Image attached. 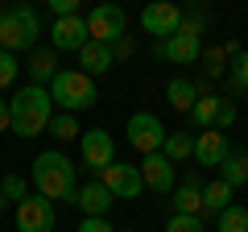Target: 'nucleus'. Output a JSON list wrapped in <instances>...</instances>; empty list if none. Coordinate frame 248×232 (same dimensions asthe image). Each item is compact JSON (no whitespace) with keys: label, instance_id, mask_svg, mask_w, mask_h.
Segmentation results:
<instances>
[{"label":"nucleus","instance_id":"4468645a","mask_svg":"<svg viewBox=\"0 0 248 232\" xmlns=\"http://www.w3.org/2000/svg\"><path fill=\"white\" fill-rule=\"evenodd\" d=\"M228 153H232L228 133H219V129H203V133L195 137V162L199 166H223Z\"/></svg>","mask_w":248,"mask_h":232},{"label":"nucleus","instance_id":"0eeeda50","mask_svg":"<svg viewBox=\"0 0 248 232\" xmlns=\"http://www.w3.org/2000/svg\"><path fill=\"white\" fill-rule=\"evenodd\" d=\"M124 29H128V17H124L120 4H99L87 17V37L99 46H116L124 37Z\"/></svg>","mask_w":248,"mask_h":232},{"label":"nucleus","instance_id":"aec40b11","mask_svg":"<svg viewBox=\"0 0 248 232\" xmlns=\"http://www.w3.org/2000/svg\"><path fill=\"white\" fill-rule=\"evenodd\" d=\"M223 207H232V187H228L223 179H215V182H203V212L219 215Z\"/></svg>","mask_w":248,"mask_h":232},{"label":"nucleus","instance_id":"c85d7f7f","mask_svg":"<svg viewBox=\"0 0 248 232\" xmlns=\"http://www.w3.org/2000/svg\"><path fill=\"white\" fill-rule=\"evenodd\" d=\"M166 232H207L199 215H170L166 220Z\"/></svg>","mask_w":248,"mask_h":232},{"label":"nucleus","instance_id":"f257e3e1","mask_svg":"<svg viewBox=\"0 0 248 232\" xmlns=\"http://www.w3.org/2000/svg\"><path fill=\"white\" fill-rule=\"evenodd\" d=\"M9 116H13V133L17 137H37L50 129L54 120V99H50V87H37V83H29V87H21L17 96L9 99Z\"/></svg>","mask_w":248,"mask_h":232},{"label":"nucleus","instance_id":"a211bd4d","mask_svg":"<svg viewBox=\"0 0 248 232\" xmlns=\"http://www.w3.org/2000/svg\"><path fill=\"white\" fill-rule=\"evenodd\" d=\"M166 99H170V108H174V112L190 116V108L199 104V87H195L190 79H170V83H166Z\"/></svg>","mask_w":248,"mask_h":232},{"label":"nucleus","instance_id":"423d86ee","mask_svg":"<svg viewBox=\"0 0 248 232\" xmlns=\"http://www.w3.org/2000/svg\"><path fill=\"white\" fill-rule=\"evenodd\" d=\"M124 137L141 158H149V153H161V145H166V125L153 112H133L124 125Z\"/></svg>","mask_w":248,"mask_h":232},{"label":"nucleus","instance_id":"9b49d317","mask_svg":"<svg viewBox=\"0 0 248 232\" xmlns=\"http://www.w3.org/2000/svg\"><path fill=\"white\" fill-rule=\"evenodd\" d=\"M17 232H54V203L42 195L17 203Z\"/></svg>","mask_w":248,"mask_h":232},{"label":"nucleus","instance_id":"f3484780","mask_svg":"<svg viewBox=\"0 0 248 232\" xmlns=\"http://www.w3.org/2000/svg\"><path fill=\"white\" fill-rule=\"evenodd\" d=\"M112 46H99V42H87L79 50V66H83V75H91V79H95V75H108L112 71Z\"/></svg>","mask_w":248,"mask_h":232},{"label":"nucleus","instance_id":"ddd939ff","mask_svg":"<svg viewBox=\"0 0 248 232\" xmlns=\"http://www.w3.org/2000/svg\"><path fill=\"white\" fill-rule=\"evenodd\" d=\"M141 179H145L149 191L170 195V191H174V162H170L166 153H149V158H141Z\"/></svg>","mask_w":248,"mask_h":232},{"label":"nucleus","instance_id":"72a5a7b5","mask_svg":"<svg viewBox=\"0 0 248 232\" xmlns=\"http://www.w3.org/2000/svg\"><path fill=\"white\" fill-rule=\"evenodd\" d=\"M128 54H133V37H120L112 46V58H128Z\"/></svg>","mask_w":248,"mask_h":232},{"label":"nucleus","instance_id":"7c9ffc66","mask_svg":"<svg viewBox=\"0 0 248 232\" xmlns=\"http://www.w3.org/2000/svg\"><path fill=\"white\" fill-rule=\"evenodd\" d=\"M232 120H236V104H232V99H223V104H219V116H215V129H219V133H228Z\"/></svg>","mask_w":248,"mask_h":232},{"label":"nucleus","instance_id":"f704fd0d","mask_svg":"<svg viewBox=\"0 0 248 232\" xmlns=\"http://www.w3.org/2000/svg\"><path fill=\"white\" fill-rule=\"evenodd\" d=\"M13 129V116H9V99H0V133Z\"/></svg>","mask_w":248,"mask_h":232},{"label":"nucleus","instance_id":"412c9836","mask_svg":"<svg viewBox=\"0 0 248 232\" xmlns=\"http://www.w3.org/2000/svg\"><path fill=\"white\" fill-rule=\"evenodd\" d=\"M219 179L228 182L232 191L244 187V182H248V153H228V158H223V174H219Z\"/></svg>","mask_w":248,"mask_h":232},{"label":"nucleus","instance_id":"6e6552de","mask_svg":"<svg viewBox=\"0 0 248 232\" xmlns=\"http://www.w3.org/2000/svg\"><path fill=\"white\" fill-rule=\"evenodd\" d=\"M99 182H104L108 191H112V199H137L145 191V179H141V166H128V162H112V166H104L95 174Z\"/></svg>","mask_w":248,"mask_h":232},{"label":"nucleus","instance_id":"5701e85b","mask_svg":"<svg viewBox=\"0 0 248 232\" xmlns=\"http://www.w3.org/2000/svg\"><path fill=\"white\" fill-rule=\"evenodd\" d=\"M54 54H58V50H37V54H33V63H29V75H33L37 87H42V83H50L54 75H58V66H54L58 58H54Z\"/></svg>","mask_w":248,"mask_h":232},{"label":"nucleus","instance_id":"39448f33","mask_svg":"<svg viewBox=\"0 0 248 232\" xmlns=\"http://www.w3.org/2000/svg\"><path fill=\"white\" fill-rule=\"evenodd\" d=\"M157 58L178 66H190L203 58V17H182V29L166 42H157Z\"/></svg>","mask_w":248,"mask_h":232},{"label":"nucleus","instance_id":"b1692460","mask_svg":"<svg viewBox=\"0 0 248 232\" xmlns=\"http://www.w3.org/2000/svg\"><path fill=\"white\" fill-rule=\"evenodd\" d=\"M219 232H248V207L244 203H232L219 212Z\"/></svg>","mask_w":248,"mask_h":232},{"label":"nucleus","instance_id":"393cba45","mask_svg":"<svg viewBox=\"0 0 248 232\" xmlns=\"http://www.w3.org/2000/svg\"><path fill=\"white\" fill-rule=\"evenodd\" d=\"M50 133L58 137V141H75V137H83V129H79V120H75L71 112H58L50 120Z\"/></svg>","mask_w":248,"mask_h":232},{"label":"nucleus","instance_id":"2eb2a0df","mask_svg":"<svg viewBox=\"0 0 248 232\" xmlns=\"http://www.w3.org/2000/svg\"><path fill=\"white\" fill-rule=\"evenodd\" d=\"M174 215H199L203 220V182H199V174H190L182 187H174Z\"/></svg>","mask_w":248,"mask_h":232},{"label":"nucleus","instance_id":"20e7f679","mask_svg":"<svg viewBox=\"0 0 248 232\" xmlns=\"http://www.w3.org/2000/svg\"><path fill=\"white\" fill-rule=\"evenodd\" d=\"M50 99L62 108V112H83V108H91L99 99V91H95V79L91 75H83V71H58L50 79Z\"/></svg>","mask_w":248,"mask_h":232},{"label":"nucleus","instance_id":"2f4dec72","mask_svg":"<svg viewBox=\"0 0 248 232\" xmlns=\"http://www.w3.org/2000/svg\"><path fill=\"white\" fill-rule=\"evenodd\" d=\"M50 13H54V21L58 17H79V0H50Z\"/></svg>","mask_w":248,"mask_h":232},{"label":"nucleus","instance_id":"9d476101","mask_svg":"<svg viewBox=\"0 0 248 232\" xmlns=\"http://www.w3.org/2000/svg\"><path fill=\"white\" fill-rule=\"evenodd\" d=\"M141 25H145V33H153L157 42H166V37H174L178 29H182V9H178V4H149V9L141 13Z\"/></svg>","mask_w":248,"mask_h":232},{"label":"nucleus","instance_id":"c756f323","mask_svg":"<svg viewBox=\"0 0 248 232\" xmlns=\"http://www.w3.org/2000/svg\"><path fill=\"white\" fill-rule=\"evenodd\" d=\"M223 63H228V54H223V46H219V50H207V79L223 75Z\"/></svg>","mask_w":248,"mask_h":232},{"label":"nucleus","instance_id":"c9c22d12","mask_svg":"<svg viewBox=\"0 0 248 232\" xmlns=\"http://www.w3.org/2000/svg\"><path fill=\"white\" fill-rule=\"evenodd\" d=\"M4 207H9V199H4V191H0V212H4Z\"/></svg>","mask_w":248,"mask_h":232},{"label":"nucleus","instance_id":"dca6fc26","mask_svg":"<svg viewBox=\"0 0 248 232\" xmlns=\"http://www.w3.org/2000/svg\"><path fill=\"white\" fill-rule=\"evenodd\" d=\"M75 203L83 207V215H108V207H112V191H108L99 179H91L87 187H79Z\"/></svg>","mask_w":248,"mask_h":232},{"label":"nucleus","instance_id":"a878e982","mask_svg":"<svg viewBox=\"0 0 248 232\" xmlns=\"http://www.w3.org/2000/svg\"><path fill=\"white\" fill-rule=\"evenodd\" d=\"M228 87L232 91H248V50H240L236 58H232V66H228Z\"/></svg>","mask_w":248,"mask_h":232},{"label":"nucleus","instance_id":"1a4fd4ad","mask_svg":"<svg viewBox=\"0 0 248 232\" xmlns=\"http://www.w3.org/2000/svg\"><path fill=\"white\" fill-rule=\"evenodd\" d=\"M79 149H83V162L91 166V174H99L104 166L116 162V141H112L108 129H87V133L79 137Z\"/></svg>","mask_w":248,"mask_h":232},{"label":"nucleus","instance_id":"6ab92c4d","mask_svg":"<svg viewBox=\"0 0 248 232\" xmlns=\"http://www.w3.org/2000/svg\"><path fill=\"white\" fill-rule=\"evenodd\" d=\"M223 96H199V104L190 108V125L203 133V129H215V116H219Z\"/></svg>","mask_w":248,"mask_h":232},{"label":"nucleus","instance_id":"f03ea898","mask_svg":"<svg viewBox=\"0 0 248 232\" xmlns=\"http://www.w3.org/2000/svg\"><path fill=\"white\" fill-rule=\"evenodd\" d=\"M33 187L42 199H66V203H75V195H79V182H75V166L66 153L58 149H46L33 158Z\"/></svg>","mask_w":248,"mask_h":232},{"label":"nucleus","instance_id":"e433bc0d","mask_svg":"<svg viewBox=\"0 0 248 232\" xmlns=\"http://www.w3.org/2000/svg\"><path fill=\"white\" fill-rule=\"evenodd\" d=\"M244 108H248V91H244Z\"/></svg>","mask_w":248,"mask_h":232},{"label":"nucleus","instance_id":"4c0bfd02","mask_svg":"<svg viewBox=\"0 0 248 232\" xmlns=\"http://www.w3.org/2000/svg\"><path fill=\"white\" fill-rule=\"evenodd\" d=\"M124 232H133V228H124Z\"/></svg>","mask_w":248,"mask_h":232},{"label":"nucleus","instance_id":"bb28decb","mask_svg":"<svg viewBox=\"0 0 248 232\" xmlns=\"http://www.w3.org/2000/svg\"><path fill=\"white\" fill-rule=\"evenodd\" d=\"M0 191H4V199H9V203H25V179H21V174H4V179H0Z\"/></svg>","mask_w":248,"mask_h":232},{"label":"nucleus","instance_id":"cd10ccee","mask_svg":"<svg viewBox=\"0 0 248 232\" xmlns=\"http://www.w3.org/2000/svg\"><path fill=\"white\" fill-rule=\"evenodd\" d=\"M17 54H9V50H0V91L4 87H13V83H17Z\"/></svg>","mask_w":248,"mask_h":232},{"label":"nucleus","instance_id":"7ed1b4c3","mask_svg":"<svg viewBox=\"0 0 248 232\" xmlns=\"http://www.w3.org/2000/svg\"><path fill=\"white\" fill-rule=\"evenodd\" d=\"M37 33V13L29 4H13V9H0V50L9 54H21V50H33Z\"/></svg>","mask_w":248,"mask_h":232},{"label":"nucleus","instance_id":"f8f14e48","mask_svg":"<svg viewBox=\"0 0 248 232\" xmlns=\"http://www.w3.org/2000/svg\"><path fill=\"white\" fill-rule=\"evenodd\" d=\"M50 42H54V50H75L79 54L91 42L87 37V17H58L50 25Z\"/></svg>","mask_w":248,"mask_h":232},{"label":"nucleus","instance_id":"473e14b6","mask_svg":"<svg viewBox=\"0 0 248 232\" xmlns=\"http://www.w3.org/2000/svg\"><path fill=\"white\" fill-rule=\"evenodd\" d=\"M79 232H116L112 224L104 220V215H83V224H79Z\"/></svg>","mask_w":248,"mask_h":232},{"label":"nucleus","instance_id":"4be33fe9","mask_svg":"<svg viewBox=\"0 0 248 232\" xmlns=\"http://www.w3.org/2000/svg\"><path fill=\"white\" fill-rule=\"evenodd\" d=\"M161 153H166V158L178 166V162H186L190 153H195V137H190V133H166V145H161Z\"/></svg>","mask_w":248,"mask_h":232}]
</instances>
